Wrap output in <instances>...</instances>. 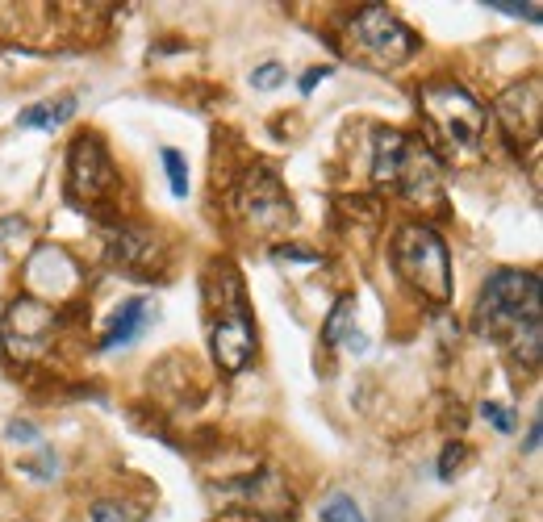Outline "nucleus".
<instances>
[{"label":"nucleus","instance_id":"obj_1","mask_svg":"<svg viewBox=\"0 0 543 522\" xmlns=\"http://www.w3.org/2000/svg\"><path fill=\"white\" fill-rule=\"evenodd\" d=\"M472 330L485 339H498L527 376L539 372L543 355V314H539V276L523 268H502L481 284Z\"/></svg>","mask_w":543,"mask_h":522},{"label":"nucleus","instance_id":"obj_2","mask_svg":"<svg viewBox=\"0 0 543 522\" xmlns=\"http://www.w3.org/2000/svg\"><path fill=\"white\" fill-rule=\"evenodd\" d=\"M201 301L209 322V351L226 376H239L255 360V318L247 305L243 276L230 259H214L201 276Z\"/></svg>","mask_w":543,"mask_h":522},{"label":"nucleus","instance_id":"obj_3","mask_svg":"<svg viewBox=\"0 0 543 522\" xmlns=\"http://www.w3.org/2000/svg\"><path fill=\"white\" fill-rule=\"evenodd\" d=\"M372 180L414 205H443V180L435 151L410 130H372Z\"/></svg>","mask_w":543,"mask_h":522},{"label":"nucleus","instance_id":"obj_4","mask_svg":"<svg viewBox=\"0 0 543 522\" xmlns=\"http://www.w3.org/2000/svg\"><path fill=\"white\" fill-rule=\"evenodd\" d=\"M418 34L389 13L385 5H360L356 13L343 17L339 26V51L368 71H397L418 55Z\"/></svg>","mask_w":543,"mask_h":522},{"label":"nucleus","instance_id":"obj_5","mask_svg":"<svg viewBox=\"0 0 543 522\" xmlns=\"http://www.w3.org/2000/svg\"><path fill=\"white\" fill-rule=\"evenodd\" d=\"M393 272L401 276L410 293H418L431 305L452 301V251H447L443 234L427 222H406L393 234Z\"/></svg>","mask_w":543,"mask_h":522},{"label":"nucleus","instance_id":"obj_6","mask_svg":"<svg viewBox=\"0 0 543 522\" xmlns=\"http://www.w3.org/2000/svg\"><path fill=\"white\" fill-rule=\"evenodd\" d=\"M418 105H422L427 126L435 130V138H443L447 147L477 151L485 142L489 113L464 84H456V80H427V84H422V92H418Z\"/></svg>","mask_w":543,"mask_h":522},{"label":"nucleus","instance_id":"obj_7","mask_svg":"<svg viewBox=\"0 0 543 522\" xmlns=\"http://www.w3.org/2000/svg\"><path fill=\"white\" fill-rule=\"evenodd\" d=\"M55 335H59V314L34 297H13L5 318H0V347H5V360L13 368L38 364L55 347Z\"/></svg>","mask_w":543,"mask_h":522},{"label":"nucleus","instance_id":"obj_8","mask_svg":"<svg viewBox=\"0 0 543 522\" xmlns=\"http://www.w3.org/2000/svg\"><path fill=\"white\" fill-rule=\"evenodd\" d=\"M117 193V168L105 151L101 134H76L67 147V205L80 209H101Z\"/></svg>","mask_w":543,"mask_h":522},{"label":"nucleus","instance_id":"obj_9","mask_svg":"<svg viewBox=\"0 0 543 522\" xmlns=\"http://www.w3.org/2000/svg\"><path fill=\"white\" fill-rule=\"evenodd\" d=\"M234 213L255 230V234H280L297 222L293 197L272 168H247L234 184Z\"/></svg>","mask_w":543,"mask_h":522},{"label":"nucleus","instance_id":"obj_10","mask_svg":"<svg viewBox=\"0 0 543 522\" xmlns=\"http://www.w3.org/2000/svg\"><path fill=\"white\" fill-rule=\"evenodd\" d=\"M105 264L117 268L122 276H134V280H155L163 268H168V243L159 239L155 226L122 222L105 247Z\"/></svg>","mask_w":543,"mask_h":522},{"label":"nucleus","instance_id":"obj_11","mask_svg":"<svg viewBox=\"0 0 543 522\" xmlns=\"http://www.w3.org/2000/svg\"><path fill=\"white\" fill-rule=\"evenodd\" d=\"M84 284V272L72 255H67L59 243H42L34 247V255L26 259V289L34 301L51 305V301H67L76 297Z\"/></svg>","mask_w":543,"mask_h":522},{"label":"nucleus","instance_id":"obj_12","mask_svg":"<svg viewBox=\"0 0 543 522\" xmlns=\"http://www.w3.org/2000/svg\"><path fill=\"white\" fill-rule=\"evenodd\" d=\"M493 117H498L502 134L514 147H535L539 142V117H543V80L527 76L514 80L498 101H493Z\"/></svg>","mask_w":543,"mask_h":522},{"label":"nucleus","instance_id":"obj_13","mask_svg":"<svg viewBox=\"0 0 543 522\" xmlns=\"http://www.w3.org/2000/svg\"><path fill=\"white\" fill-rule=\"evenodd\" d=\"M155 310H151V301L147 297H130L122 301L117 310L109 314L105 330H101V351H117V347H130L134 339H143V330L151 326Z\"/></svg>","mask_w":543,"mask_h":522},{"label":"nucleus","instance_id":"obj_14","mask_svg":"<svg viewBox=\"0 0 543 522\" xmlns=\"http://www.w3.org/2000/svg\"><path fill=\"white\" fill-rule=\"evenodd\" d=\"M72 117H76V97L63 92V97H51L42 105H30L26 113H17V126L21 130H59L63 122H72Z\"/></svg>","mask_w":543,"mask_h":522},{"label":"nucleus","instance_id":"obj_15","mask_svg":"<svg viewBox=\"0 0 543 522\" xmlns=\"http://www.w3.org/2000/svg\"><path fill=\"white\" fill-rule=\"evenodd\" d=\"M351 322H356V293H343L335 305H330V314L322 322V343L326 347H335L351 335Z\"/></svg>","mask_w":543,"mask_h":522},{"label":"nucleus","instance_id":"obj_16","mask_svg":"<svg viewBox=\"0 0 543 522\" xmlns=\"http://www.w3.org/2000/svg\"><path fill=\"white\" fill-rule=\"evenodd\" d=\"M92 522H147V510L138 502H117V497H105V502L92 506Z\"/></svg>","mask_w":543,"mask_h":522},{"label":"nucleus","instance_id":"obj_17","mask_svg":"<svg viewBox=\"0 0 543 522\" xmlns=\"http://www.w3.org/2000/svg\"><path fill=\"white\" fill-rule=\"evenodd\" d=\"M318 518L322 522H368L351 493H330L326 502H322V510H318Z\"/></svg>","mask_w":543,"mask_h":522},{"label":"nucleus","instance_id":"obj_18","mask_svg":"<svg viewBox=\"0 0 543 522\" xmlns=\"http://www.w3.org/2000/svg\"><path fill=\"white\" fill-rule=\"evenodd\" d=\"M159 159H163V168H168V188H172V197L184 201V197H188V159H184L176 147H163Z\"/></svg>","mask_w":543,"mask_h":522},{"label":"nucleus","instance_id":"obj_19","mask_svg":"<svg viewBox=\"0 0 543 522\" xmlns=\"http://www.w3.org/2000/svg\"><path fill=\"white\" fill-rule=\"evenodd\" d=\"M468 464V443H447L439 456V481H456V472Z\"/></svg>","mask_w":543,"mask_h":522},{"label":"nucleus","instance_id":"obj_20","mask_svg":"<svg viewBox=\"0 0 543 522\" xmlns=\"http://www.w3.org/2000/svg\"><path fill=\"white\" fill-rule=\"evenodd\" d=\"M21 472L34 481H55V472H59V456L51 452V447H42V456L38 460H21Z\"/></svg>","mask_w":543,"mask_h":522},{"label":"nucleus","instance_id":"obj_21","mask_svg":"<svg viewBox=\"0 0 543 522\" xmlns=\"http://www.w3.org/2000/svg\"><path fill=\"white\" fill-rule=\"evenodd\" d=\"M285 84V67L280 63H259L255 71H251V88L255 92H272V88H280Z\"/></svg>","mask_w":543,"mask_h":522},{"label":"nucleus","instance_id":"obj_22","mask_svg":"<svg viewBox=\"0 0 543 522\" xmlns=\"http://www.w3.org/2000/svg\"><path fill=\"white\" fill-rule=\"evenodd\" d=\"M485 9H498V13H506V17H527V21H539V17H543L535 0H527V5H518V0H485Z\"/></svg>","mask_w":543,"mask_h":522},{"label":"nucleus","instance_id":"obj_23","mask_svg":"<svg viewBox=\"0 0 543 522\" xmlns=\"http://www.w3.org/2000/svg\"><path fill=\"white\" fill-rule=\"evenodd\" d=\"M272 259L276 264H322V255L318 251H305V247H272Z\"/></svg>","mask_w":543,"mask_h":522},{"label":"nucleus","instance_id":"obj_24","mask_svg":"<svg viewBox=\"0 0 543 522\" xmlns=\"http://www.w3.org/2000/svg\"><path fill=\"white\" fill-rule=\"evenodd\" d=\"M5 439H9V443H26V447H34L42 435H38V426H34V422H26V418H13V422L5 426Z\"/></svg>","mask_w":543,"mask_h":522},{"label":"nucleus","instance_id":"obj_25","mask_svg":"<svg viewBox=\"0 0 543 522\" xmlns=\"http://www.w3.org/2000/svg\"><path fill=\"white\" fill-rule=\"evenodd\" d=\"M481 418L498 426L502 435H510V431H514V414H510L506 406H498V401H485V406H481Z\"/></svg>","mask_w":543,"mask_h":522},{"label":"nucleus","instance_id":"obj_26","mask_svg":"<svg viewBox=\"0 0 543 522\" xmlns=\"http://www.w3.org/2000/svg\"><path fill=\"white\" fill-rule=\"evenodd\" d=\"M326 76H335V71H330V67H310V71H305V76H301V92H314Z\"/></svg>","mask_w":543,"mask_h":522},{"label":"nucleus","instance_id":"obj_27","mask_svg":"<svg viewBox=\"0 0 543 522\" xmlns=\"http://www.w3.org/2000/svg\"><path fill=\"white\" fill-rule=\"evenodd\" d=\"M523 452H539V418H531V426H527V443H523Z\"/></svg>","mask_w":543,"mask_h":522}]
</instances>
